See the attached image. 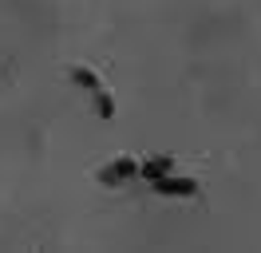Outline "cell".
Wrapping results in <instances>:
<instances>
[{"mask_svg":"<svg viewBox=\"0 0 261 253\" xmlns=\"http://www.w3.org/2000/svg\"><path fill=\"white\" fill-rule=\"evenodd\" d=\"M150 186H154V194H163V198H190L198 190V182L194 178H178V174H163V178H154Z\"/></svg>","mask_w":261,"mask_h":253,"instance_id":"cell-1","label":"cell"},{"mask_svg":"<svg viewBox=\"0 0 261 253\" xmlns=\"http://www.w3.org/2000/svg\"><path fill=\"white\" fill-rule=\"evenodd\" d=\"M135 174H139V162H135V158H115L111 166L99 170V186H119V182H127Z\"/></svg>","mask_w":261,"mask_h":253,"instance_id":"cell-2","label":"cell"},{"mask_svg":"<svg viewBox=\"0 0 261 253\" xmlns=\"http://www.w3.org/2000/svg\"><path fill=\"white\" fill-rule=\"evenodd\" d=\"M139 174H143L147 182H154V178H163V174H170V158H166V155H154V158H147V162L139 166Z\"/></svg>","mask_w":261,"mask_h":253,"instance_id":"cell-3","label":"cell"},{"mask_svg":"<svg viewBox=\"0 0 261 253\" xmlns=\"http://www.w3.org/2000/svg\"><path fill=\"white\" fill-rule=\"evenodd\" d=\"M71 83H75V87H83V91H91V95L103 91L99 75H95V71H87V67H71Z\"/></svg>","mask_w":261,"mask_h":253,"instance_id":"cell-4","label":"cell"},{"mask_svg":"<svg viewBox=\"0 0 261 253\" xmlns=\"http://www.w3.org/2000/svg\"><path fill=\"white\" fill-rule=\"evenodd\" d=\"M91 99H95V111H99V119H115V103H111V95H107V91L91 95Z\"/></svg>","mask_w":261,"mask_h":253,"instance_id":"cell-5","label":"cell"}]
</instances>
